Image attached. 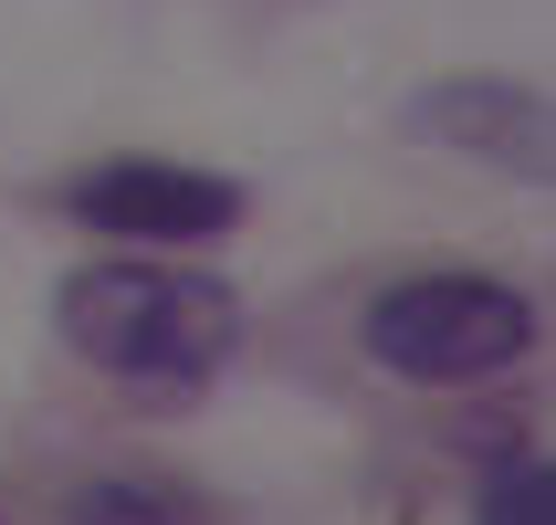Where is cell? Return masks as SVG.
I'll use <instances>...</instances> for the list:
<instances>
[{
  "label": "cell",
  "mask_w": 556,
  "mask_h": 525,
  "mask_svg": "<svg viewBox=\"0 0 556 525\" xmlns=\"http://www.w3.org/2000/svg\"><path fill=\"white\" fill-rule=\"evenodd\" d=\"M63 525H211V504L168 484V473H94Z\"/></svg>",
  "instance_id": "5"
},
{
  "label": "cell",
  "mask_w": 556,
  "mask_h": 525,
  "mask_svg": "<svg viewBox=\"0 0 556 525\" xmlns=\"http://www.w3.org/2000/svg\"><path fill=\"white\" fill-rule=\"evenodd\" d=\"M535 347V305L494 274H400L368 295V358L409 389H472Z\"/></svg>",
  "instance_id": "2"
},
{
  "label": "cell",
  "mask_w": 556,
  "mask_h": 525,
  "mask_svg": "<svg viewBox=\"0 0 556 525\" xmlns=\"http://www.w3.org/2000/svg\"><path fill=\"white\" fill-rule=\"evenodd\" d=\"M409 137H431V148H463L504 179H546V95L515 85V74H441V85L409 95Z\"/></svg>",
  "instance_id": "4"
},
{
  "label": "cell",
  "mask_w": 556,
  "mask_h": 525,
  "mask_svg": "<svg viewBox=\"0 0 556 525\" xmlns=\"http://www.w3.org/2000/svg\"><path fill=\"white\" fill-rule=\"evenodd\" d=\"M53 337L94 378H116L137 400H200L231 347H242V295L211 263H148V252H105L74 263L53 295Z\"/></svg>",
  "instance_id": "1"
},
{
  "label": "cell",
  "mask_w": 556,
  "mask_h": 525,
  "mask_svg": "<svg viewBox=\"0 0 556 525\" xmlns=\"http://www.w3.org/2000/svg\"><path fill=\"white\" fill-rule=\"evenodd\" d=\"M472 525H556V463H546V452H515V463L483 484Z\"/></svg>",
  "instance_id": "6"
},
{
  "label": "cell",
  "mask_w": 556,
  "mask_h": 525,
  "mask_svg": "<svg viewBox=\"0 0 556 525\" xmlns=\"http://www.w3.org/2000/svg\"><path fill=\"white\" fill-rule=\"evenodd\" d=\"M63 211L105 242L179 252V242H220L242 221V189L220 168H189V158H94V168L63 179Z\"/></svg>",
  "instance_id": "3"
}]
</instances>
